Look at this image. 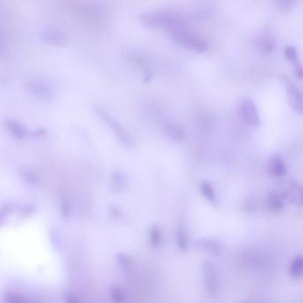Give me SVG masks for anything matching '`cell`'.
I'll return each mask as SVG.
<instances>
[{"instance_id": "cell-2", "label": "cell", "mask_w": 303, "mask_h": 303, "mask_svg": "<svg viewBox=\"0 0 303 303\" xmlns=\"http://www.w3.org/2000/svg\"><path fill=\"white\" fill-rule=\"evenodd\" d=\"M94 112L96 115L104 122V124L110 127L112 130V133L115 134L117 141L127 149H132L134 147V139L132 134H130L127 130L125 129L123 125H121L118 121L116 120L114 116H112L110 112L106 111L104 108L101 105H93Z\"/></svg>"}, {"instance_id": "cell-12", "label": "cell", "mask_w": 303, "mask_h": 303, "mask_svg": "<svg viewBox=\"0 0 303 303\" xmlns=\"http://www.w3.org/2000/svg\"><path fill=\"white\" fill-rule=\"evenodd\" d=\"M256 45L259 51L263 52L264 54H268L271 53L272 51H274L276 47V43L272 38L269 37H264V38H260L256 41Z\"/></svg>"}, {"instance_id": "cell-13", "label": "cell", "mask_w": 303, "mask_h": 303, "mask_svg": "<svg viewBox=\"0 0 303 303\" xmlns=\"http://www.w3.org/2000/svg\"><path fill=\"white\" fill-rule=\"evenodd\" d=\"M18 174L21 178H23L24 181L31 184H36L38 182V175L32 170L21 168L18 171Z\"/></svg>"}, {"instance_id": "cell-14", "label": "cell", "mask_w": 303, "mask_h": 303, "mask_svg": "<svg viewBox=\"0 0 303 303\" xmlns=\"http://www.w3.org/2000/svg\"><path fill=\"white\" fill-rule=\"evenodd\" d=\"M201 190L210 201H215V191H214V188L211 185V183L208 182H203L200 185Z\"/></svg>"}, {"instance_id": "cell-18", "label": "cell", "mask_w": 303, "mask_h": 303, "mask_svg": "<svg viewBox=\"0 0 303 303\" xmlns=\"http://www.w3.org/2000/svg\"><path fill=\"white\" fill-rule=\"evenodd\" d=\"M278 5L280 6L281 9L288 10L291 8L293 3L289 1H281V2H278Z\"/></svg>"}, {"instance_id": "cell-19", "label": "cell", "mask_w": 303, "mask_h": 303, "mask_svg": "<svg viewBox=\"0 0 303 303\" xmlns=\"http://www.w3.org/2000/svg\"><path fill=\"white\" fill-rule=\"evenodd\" d=\"M152 73L151 71L149 70H145L144 72V75H143V78H144V82H149V81L152 79Z\"/></svg>"}, {"instance_id": "cell-9", "label": "cell", "mask_w": 303, "mask_h": 303, "mask_svg": "<svg viewBox=\"0 0 303 303\" xmlns=\"http://www.w3.org/2000/svg\"><path fill=\"white\" fill-rule=\"evenodd\" d=\"M268 173L273 176H284L287 173V166L284 159L279 155H273L267 165Z\"/></svg>"}, {"instance_id": "cell-4", "label": "cell", "mask_w": 303, "mask_h": 303, "mask_svg": "<svg viewBox=\"0 0 303 303\" xmlns=\"http://www.w3.org/2000/svg\"><path fill=\"white\" fill-rule=\"evenodd\" d=\"M168 34L171 37L172 40L174 41L176 45L183 46L186 49L190 50L198 54L205 53L208 48L207 42L204 38L186 32L185 29L177 32H171Z\"/></svg>"}, {"instance_id": "cell-15", "label": "cell", "mask_w": 303, "mask_h": 303, "mask_svg": "<svg viewBox=\"0 0 303 303\" xmlns=\"http://www.w3.org/2000/svg\"><path fill=\"white\" fill-rule=\"evenodd\" d=\"M285 58L287 59L289 62L298 64V52H297V50H296L294 46L289 45V46L285 47Z\"/></svg>"}, {"instance_id": "cell-17", "label": "cell", "mask_w": 303, "mask_h": 303, "mask_svg": "<svg viewBox=\"0 0 303 303\" xmlns=\"http://www.w3.org/2000/svg\"><path fill=\"white\" fill-rule=\"evenodd\" d=\"M294 75L298 79H303V66L301 64H296L294 69Z\"/></svg>"}, {"instance_id": "cell-10", "label": "cell", "mask_w": 303, "mask_h": 303, "mask_svg": "<svg viewBox=\"0 0 303 303\" xmlns=\"http://www.w3.org/2000/svg\"><path fill=\"white\" fill-rule=\"evenodd\" d=\"M6 127L9 131L10 134H12L14 138L18 140H23L29 135L25 126L16 119H7Z\"/></svg>"}, {"instance_id": "cell-16", "label": "cell", "mask_w": 303, "mask_h": 303, "mask_svg": "<svg viewBox=\"0 0 303 303\" xmlns=\"http://www.w3.org/2000/svg\"><path fill=\"white\" fill-rule=\"evenodd\" d=\"M45 134H46V130L45 128H38L30 132L29 136H31L32 138H40L45 136Z\"/></svg>"}, {"instance_id": "cell-7", "label": "cell", "mask_w": 303, "mask_h": 303, "mask_svg": "<svg viewBox=\"0 0 303 303\" xmlns=\"http://www.w3.org/2000/svg\"><path fill=\"white\" fill-rule=\"evenodd\" d=\"M286 91L290 105L294 109V112L303 116V95L301 91L291 81H287L286 83Z\"/></svg>"}, {"instance_id": "cell-3", "label": "cell", "mask_w": 303, "mask_h": 303, "mask_svg": "<svg viewBox=\"0 0 303 303\" xmlns=\"http://www.w3.org/2000/svg\"><path fill=\"white\" fill-rule=\"evenodd\" d=\"M24 89L33 98L51 102L55 98V89L50 81L41 77H30L24 82Z\"/></svg>"}, {"instance_id": "cell-6", "label": "cell", "mask_w": 303, "mask_h": 303, "mask_svg": "<svg viewBox=\"0 0 303 303\" xmlns=\"http://www.w3.org/2000/svg\"><path fill=\"white\" fill-rule=\"evenodd\" d=\"M41 40L48 45L64 46L67 45L68 38L64 33L54 29H44L39 32Z\"/></svg>"}, {"instance_id": "cell-11", "label": "cell", "mask_w": 303, "mask_h": 303, "mask_svg": "<svg viewBox=\"0 0 303 303\" xmlns=\"http://www.w3.org/2000/svg\"><path fill=\"white\" fill-rule=\"evenodd\" d=\"M127 178L125 174L120 171L114 172L111 179V187L113 191H120L125 187Z\"/></svg>"}, {"instance_id": "cell-8", "label": "cell", "mask_w": 303, "mask_h": 303, "mask_svg": "<svg viewBox=\"0 0 303 303\" xmlns=\"http://www.w3.org/2000/svg\"><path fill=\"white\" fill-rule=\"evenodd\" d=\"M163 130L166 136L175 143H183L185 140L186 134L183 128L173 121H165L163 124Z\"/></svg>"}, {"instance_id": "cell-5", "label": "cell", "mask_w": 303, "mask_h": 303, "mask_svg": "<svg viewBox=\"0 0 303 303\" xmlns=\"http://www.w3.org/2000/svg\"><path fill=\"white\" fill-rule=\"evenodd\" d=\"M238 113L243 121L247 125L257 126L260 123L257 108L251 99L245 98L241 100L238 107Z\"/></svg>"}, {"instance_id": "cell-1", "label": "cell", "mask_w": 303, "mask_h": 303, "mask_svg": "<svg viewBox=\"0 0 303 303\" xmlns=\"http://www.w3.org/2000/svg\"><path fill=\"white\" fill-rule=\"evenodd\" d=\"M139 19L148 27L165 29L168 33L184 30L183 19L171 11H152L140 14Z\"/></svg>"}]
</instances>
